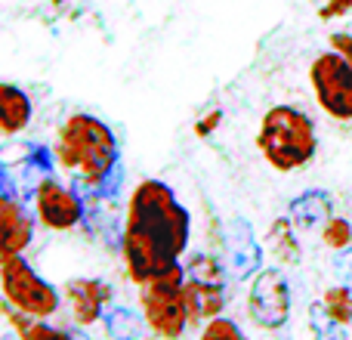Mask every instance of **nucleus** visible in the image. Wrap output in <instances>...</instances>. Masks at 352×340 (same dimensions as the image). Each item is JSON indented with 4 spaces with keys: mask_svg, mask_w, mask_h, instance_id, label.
<instances>
[{
    "mask_svg": "<svg viewBox=\"0 0 352 340\" xmlns=\"http://www.w3.org/2000/svg\"><path fill=\"white\" fill-rule=\"evenodd\" d=\"M322 238H324L328 248L343 251V248H349L352 244V226L346 223V220H340V217H331L328 223L322 226Z\"/></svg>",
    "mask_w": 352,
    "mask_h": 340,
    "instance_id": "obj_20",
    "label": "nucleus"
},
{
    "mask_svg": "<svg viewBox=\"0 0 352 340\" xmlns=\"http://www.w3.org/2000/svg\"><path fill=\"white\" fill-rule=\"evenodd\" d=\"M309 325H312V334H318V337H343L346 334V325H340L337 319H331V312L322 306V300L312 304Z\"/></svg>",
    "mask_w": 352,
    "mask_h": 340,
    "instance_id": "obj_19",
    "label": "nucleus"
},
{
    "mask_svg": "<svg viewBox=\"0 0 352 340\" xmlns=\"http://www.w3.org/2000/svg\"><path fill=\"white\" fill-rule=\"evenodd\" d=\"M56 161L65 170H78L87 186L96 189L118 164V140L109 124L93 115H72L59 130Z\"/></svg>",
    "mask_w": 352,
    "mask_h": 340,
    "instance_id": "obj_2",
    "label": "nucleus"
},
{
    "mask_svg": "<svg viewBox=\"0 0 352 340\" xmlns=\"http://www.w3.org/2000/svg\"><path fill=\"white\" fill-rule=\"evenodd\" d=\"M334 275H337V281H340V285L352 288V244L340 251V257H337V263H334Z\"/></svg>",
    "mask_w": 352,
    "mask_h": 340,
    "instance_id": "obj_22",
    "label": "nucleus"
},
{
    "mask_svg": "<svg viewBox=\"0 0 352 340\" xmlns=\"http://www.w3.org/2000/svg\"><path fill=\"white\" fill-rule=\"evenodd\" d=\"M297 226H294L291 217H281L269 226V248H272V257L281 263V266H291V263L300 260V244H297Z\"/></svg>",
    "mask_w": 352,
    "mask_h": 340,
    "instance_id": "obj_15",
    "label": "nucleus"
},
{
    "mask_svg": "<svg viewBox=\"0 0 352 340\" xmlns=\"http://www.w3.org/2000/svg\"><path fill=\"white\" fill-rule=\"evenodd\" d=\"M188 213L176 201L173 189L161 180H142L133 189L124 223V263L136 285L152 281L167 266L179 263L188 244Z\"/></svg>",
    "mask_w": 352,
    "mask_h": 340,
    "instance_id": "obj_1",
    "label": "nucleus"
},
{
    "mask_svg": "<svg viewBox=\"0 0 352 340\" xmlns=\"http://www.w3.org/2000/svg\"><path fill=\"white\" fill-rule=\"evenodd\" d=\"M248 312L260 328L278 331L291 319V288L281 269H260L248 294Z\"/></svg>",
    "mask_w": 352,
    "mask_h": 340,
    "instance_id": "obj_7",
    "label": "nucleus"
},
{
    "mask_svg": "<svg viewBox=\"0 0 352 340\" xmlns=\"http://www.w3.org/2000/svg\"><path fill=\"white\" fill-rule=\"evenodd\" d=\"M331 47H334L337 53H343L352 62V34H346V31H337V34H331Z\"/></svg>",
    "mask_w": 352,
    "mask_h": 340,
    "instance_id": "obj_24",
    "label": "nucleus"
},
{
    "mask_svg": "<svg viewBox=\"0 0 352 340\" xmlns=\"http://www.w3.org/2000/svg\"><path fill=\"white\" fill-rule=\"evenodd\" d=\"M256 149L263 152L266 164H272L278 173L300 170L316 158V124L294 105H272L260 121Z\"/></svg>",
    "mask_w": 352,
    "mask_h": 340,
    "instance_id": "obj_3",
    "label": "nucleus"
},
{
    "mask_svg": "<svg viewBox=\"0 0 352 340\" xmlns=\"http://www.w3.org/2000/svg\"><path fill=\"white\" fill-rule=\"evenodd\" d=\"M0 288H3V300L22 316L50 319L62 304L59 291L43 281L22 254H10L0 260Z\"/></svg>",
    "mask_w": 352,
    "mask_h": 340,
    "instance_id": "obj_5",
    "label": "nucleus"
},
{
    "mask_svg": "<svg viewBox=\"0 0 352 340\" xmlns=\"http://www.w3.org/2000/svg\"><path fill=\"white\" fill-rule=\"evenodd\" d=\"M349 6H352V0H331V3L324 6L318 16H322V19H331V16H337V12H346Z\"/></svg>",
    "mask_w": 352,
    "mask_h": 340,
    "instance_id": "obj_26",
    "label": "nucleus"
},
{
    "mask_svg": "<svg viewBox=\"0 0 352 340\" xmlns=\"http://www.w3.org/2000/svg\"><path fill=\"white\" fill-rule=\"evenodd\" d=\"M0 223H3V244H0L3 257L22 254L31 244V235H34V220L16 201V195H3L0 198Z\"/></svg>",
    "mask_w": 352,
    "mask_h": 340,
    "instance_id": "obj_12",
    "label": "nucleus"
},
{
    "mask_svg": "<svg viewBox=\"0 0 352 340\" xmlns=\"http://www.w3.org/2000/svg\"><path fill=\"white\" fill-rule=\"evenodd\" d=\"M309 84L324 115L334 121H352V62L331 47L309 65Z\"/></svg>",
    "mask_w": 352,
    "mask_h": 340,
    "instance_id": "obj_6",
    "label": "nucleus"
},
{
    "mask_svg": "<svg viewBox=\"0 0 352 340\" xmlns=\"http://www.w3.org/2000/svg\"><path fill=\"white\" fill-rule=\"evenodd\" d=\"M31 121V99L28 93H22L19 87L3 84L0 87V127L6 136H16L19 130H25Z\"/></svg>",
    "mask_w": 352,
    "mask_h": 340,
    "instance_id": "obj_14",
    "label": "nucleus"
},
{
    "mask_svg": "<svg viewBox=\"0 0 352 340\" xmlns=\"http://www.w3.org/2000/svg\"><path fill=\"white\" fill-rule=\"evenodd\" d=\"M204 337H241V328H238L235 322H229V319H223V316H217V319H210L207 322V328L201 331Z\"/></svg>",
    "mask_w": 352,
    "mask_h": 340,
    "instance_id": "obj_21",
    "label": "nucleus"
},
{
    "mask_svg": "<svg viewBox=\"0 0 352 340\" xmlns=\"http://www.w3.org/2000/svg\"><path fill=\"white\" fill-rule=\"evenodd\" d=\"M146 316H136L130 306H115L105 312V331L118 340H130V337H142L146 331Z\"/></svg>",
    "mask_w": 352,
    "mask_h": 340,
    "instance_id": "obj_16",
    "label": "nucleus"
},
{
    "mask_svg": "<svg viewBox=\"0 0 352 340\" xmlns=\"http://www.w3.org/2000/svg\"><path fill=\"white\" fill-rule=\"evenodd\" d=\"M186 273L192 279L201 281H217V285H226V275H229V266H226L223 257H213V254H195L188 260Z\"/></svg>",
    "mask_w": 352,
    "mask_h": 340,
    "instance_id": "obj_17",
    "label": "nucleus"
},
{
    "mask_svg": "<svg viewBox=\"0 0 352 340\" xmlns=\"http://www.w3.org/2000/svg\"><path fill=\"white\" fill-rule=\"evenodd\" d=\"M287 217L294 220V226H297L300 232H312V229H322V226L334 217V207H331V198L324 192L309 189V192L297 195V198L291 201Z\"/></svg>",
    "mask_w": 352,
    "mask_h": 340,
    "instance_id": "obj_13",
    "label": "nucleus"
},
{
    "mask_svg": "<svg viewBox=\"0 0 352 340\" xmlns=\"http://www.w3.org/2000/svg\"><path fill=\"white\" fill-rule=\"evenodd\" d=\"M68 300L72 319L78 325H93L99 319H105V300H109V285L99 279H72L62 288Z\"/></svg>",
    "mask_w": 352,
    "mask_h": 340,
    "instance_id": "obj_10",
    "label": "nucleus"
},
{
    "mask_svg": "<svg viewBox=\"0 0 352 340\" xmlns=\"http://www.w3.org/2000/svg\"><path fill=\"white\" fill-rule=\"evenodd\" d=\"M322 306L331 312V319H337L340 325H349L352 322V294H349V285H334L331 291H324Z\"/></svg>",
    "mask_w": 352,
    "mask_h": 340,
    "instance_id": "obj_18",
    "label": "nucleus"
},
{
    "mask_svg": "<svg viewBox=\"0 0 352 340\" xmlns=\"http://www.w3.org/2000/svg\"><path fill=\"white\" fill-rule=\"evenodd\" d=\"M43 319H37V325H31L28 331H25V340H34V337H65V331H59V328H50V325H41Z\"/></svg>",
    "mask_w": 352,
    "mask_h": 340,
    "instance_id": "obj_23",
    "label": "nucleus"
},
{
    "mask_svg": "<svg viewBox=\"0 0 352 340\" xmlns=\"http://www.w3.org/2000/svg\"><path fill=\"white\" fill-rule=\"evenodd\" d=\"M223 260L229 266L232 279H248L256 275L263 266V248L256 242L254 229H250L248 220L235 217L226 223L223 229Z\"/></svg>",
    "mask_w": 352,
    "mask_h": 340,
    "instance_id": "obj_9",
    "label": "nucleus"
},
{
    "mask_svg": "<svg viewBox=\"0 0 352 340\" xmlns=\"http://www.w3.org/2000/svg\"><path fill=\"white\" fill-rule=\"evenodd\" d=\"M188 273L186 266L173 263L164 273H158L152 281L142 285L140 304H142V316H146L148 328L158 337H179L188 325V312L182 304V285H186Z\"/></svg>",
    "mask_w": 352,
    "mask_h": 340,
    "instance_id": "obj_4",
    "label": "nucleus"
},
{
    "mask_svg": "<svg viewBox=\"0 0 352 340\" xmlns=\"http://www.w3.org/2000/svg\"><path fill=\"white\" fill-rule=\"evenodd\" d=\"M219 121H223V111L217 109V111H210V115H207L201 124H195V134H198V136H210V134H213V127H217Z\"/></svg>",
    "mask_w": 352,
    "mask_h": 340,
    "instance_id": "obj_25",
    "label": "nucleus"
},
{
    "mask_svg": "<svg viewBox=\"0 0 352 340\" xmlns=\"http://www.w3.org/2000/svg\"><path fill=\"white\" fill-rule=\"evenodd\" d=\"M34 213L47 229L68 232L87 217V201L74 189L62 186L50 176H41V182L34 189Z\"/></svg>",
    "mask_w": 352,
    "mask_h": 340,
    "instance_id": "obj_8",
    "label": "nucleus"
},
{
    "mask_svg": "<svg viewBox=\"0 0 352 340\" xmlns=\"http://www.w3.org/2000/svg\"><path fill=\"white\" fill-rule=\"evenodd\" d=\"M182 304H186V312H188V325L210 322V319H217L226 310V285L201 281L188 275L186 285H182Z\"/></svg>",
    "mask_w": 352,
    "mask_h": 340,
    "instance_id": "obj_11",
    "label": "nucleus"
}]
</instances>
